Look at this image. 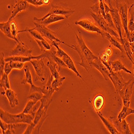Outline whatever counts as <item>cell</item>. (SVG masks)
<instances>
[{
	"mask_svg": "<svg viewBox=\"0 0 134 134\" xmlns=\"http://www.w3.org/2000/svg\"><path fill=\"white\" fill-rule=\"evenodd\" d=\"M76 36L78 43L77 45H74V44L70 45L66 44V46L78 53L81 60V62L78 63V64L84 68L87 72H89V69L93 67V62L97 59L98 57L96 56L88 48L80 33L79 35L76 34Z\"/></svg>",
	"mask_w": 134,
	"mask_h": 134,
	"instance_id": "cell-1",
	"label": "cell"
},
{
	"mask_svg": "<svg viewBox=\"0 0 134 134\" xmlns=\"http://www.w3.org/2000/svg\"><path fill=\"white\" fill-rule=\"evenodd\" d=\"M0 117L8 124H25L30 125L33 122L35 117L31 114H25L21 113L19 114H12L0 109Z\"/></svg>",
	"mask_w": 134,
	"mask_h": 134,
	"instance_id": "cell-2",
	"label": "cell"
},
{
	"mask_svg": "<svg viewBox=\"0 0 134 134\" xmlns=\"http://www.w3.org/2000/svg\"><path fill=\"white\" fill-rule=\"evenodd\" d=\"M115 4L121 19L123 29L125 32L126 38H128L129 37V31L128 29V14L130 4L129 1V0H115Z\"/></svg>",
	"mask_w": 134,
	"mask_h": 134,
	"instance_id": "cell-3",
	"label": "cell"
},
{
	"mask_svg": "<svg viewBox=\"0 0 134 134\" xmlns=\"http://www.w3.org/2000/svg\"><path fill=\"white\" fill-rule=\"evenodd\" d=\"M74 13L75 10L70 9L69 8H65L59 5H53L52 7L51 10L45 16H44L43 17L40 18H38L36 17H35L33 18V20H34L35 21L41 22L44 18H46L49 15L53 14L63 16L66 18V19H68V18L70 16H71Z\"/></svg>",
	"mask_w": 134,
	"mask_h": 134,
	"instance_id": "cell-4",
	"label": "cell"
},
{
	"mask_svg": "<svg viewBox=\"0 0 134 134\" xmlns=\"http://www.w3.org/2000/svg\"><path fill=\"white\" fill-rule=\"evenodd\" d=\"M44 58L39 60H32L30 63L32 64L37 75L35 81H40L42 84H44L46 80V67L44 64Z\"/></svg>",
	"mask_w": 134,
	"mask_h": 134,
	"instance_id": "cell-5",
	"label": "cell"
},
{
	"mask_svg": "<svg viewBox=\"0 0 134 134\" xmlns=\"http://www.w3.org/2000/svg\"><path fill=\"white\" fill-rule=\"evenodd\" d=\"M33 23H34L35 25V29L40 33L43 37L49 39L52 42L53 41H56L66 45L67 43H65L63 41H62L57 37V33L53 32L50 29L47 28L46 26L44 25L41 23H40V22L34 21Z\"/></svg>",
	"mask_w": 134,
	"mask_h": 134,
	"instance_id": "cell-6",
	"label": "cell"
},
{
	"mask_svg": "<svg viewBox=\"0 0 134 134\" xmlns=\"http://www.w3.org/2000/svg\"><path fill=\"white\" fill-rule=\"evenodd\" d=\"M91 15L99 27L102 30L109 33L110 35L118 39H120L118 33L109 25L107 21L102 15H97L94 13H91Z\"/></svg>",
	"mask_w": 134,
	"mask_h": 134,
	"instance_id": "cell-7",
	"label": "cell"
},
{
	"mask_svg": "<svg viewBox=\"0 0 134 134\" xmlns=\"http://www.w3.org/2000/svg\"><path fill=\"white\" fill-rule=\"evenodd\" d=\"M107 2L108 4V5L110 8L109 13L111 15V17H112L114 25L116 29V31L120 36V38L121 41V43L123 44V46H124V38H123L122 34V27H122V24L120 16L119 14L117 9H115L113 7V5H111V0H108Z\"/></svg>",
	"mask_w": 134,
	"mask_h": 134,
	"instance_id": "cell-8",
	"label": "cell"
},
{
	"mask_svg": "<svg viewBox=\"0 0 134 134\" xmlns=\"http://www.w3.org/2000/svg\"><path fill=\"white\" fill-rule=\"evenodd\" d=\"M19 42H17V46L11 51L10 54L12 57H31L32 51L30 49L28 46L20 39L18 36Z\"/></svg>",
	"mask_w": 134,
	"mask_h": 134,
	"instance_id": "cell-9",
	"label": "cell"
},
{
	"mask_svg": "<svg viewBox=\"0 0 134 134\" xmlns=\"http://www.w3.org/2000/svg\"><path fill=\"white\" fill-rule=\"evenodd\" d=\"M134 81L132 80L128 81L127 84L123 87L119 94L122 99L124 106L130 107V99L132 94Z\"/></svg>",
	"mask_w": 134,
	"mask_h": 134,
	"instance_id": "cell-10",
	"label": "cell"
},
{
	"mask_svg": "<svg viewBox=\"0 0 134 134\" xmlns=\"http://www.w3.org/2000/svg\"><path fill=\"white\" fill-rule=\"evenodd\" d=\"M109 72L110 75L109 79L113 83L116 92L119 93L123 87L127 84L128 82L125 80L120 71L115 72L113 71V70H111L109 71Z\"/></svg>",
	"mask_w": 134,
	"mask_h": 134,
	"instance_id": "cell-11",
	"label": "cell"
},
{
	"mask_svg": "<svg viewBox=\"0 0 134 134\" xmlns=\"http://www.w3.org/2000/svg\"><path fill=\"white\" fill-rule=\"evenodd\" d=\"M75 24L77 25L80 26L86 31L91 32H96L102 37L103 36L104 31L102 30L99 27L97 26V25L93 23L90 20L87 19H81L75 21Z\"/></svg>",
	"mask_w": 134,
	"mask_h": 134,
	"instance_id": "cell-12",
	"label": "cell"
},
{
	"mask_svg": "<svg viewBox=\"0 0 134 134\" xmlns=\"http://www.w3.org/2000/svg\"><path fill=\"white\" fill-rule=\"evenodd\" d=\"M24 79L23 81L21 82L22 84H29L31 85V88L30 90L29 94H31L32 93L35 92H42V87H38L36 86L33 83L32 81V75L30 70V68L28 65H26L24 68Z\"/></svg>",
	"mask_w": 134,
	"mask_h": 134,
	"instance_id": "cell-13",
	"label": "cell"
},
{
	"mask_svg": "<svg viewBox=\"0 0 134 134\" xmlns=\"http://www.w3.org/2000/svg\"><path fill=\"white\" fill-rule=\"evenodd\" d=\"M103 38H105L107 39L110 43V44L114 46V47L119 49L121 52V55L123 58L126 57V53L125 49V48L123 46V44L121 43V41L120 39H118L111 35L109 33L104 31L103 36H102Z\"/></svg>",
	"mask_w": 134,
	"mask_h": 134,
	"instance_id": "cell-14",
	"label": "cell"
},
{
	"mask_svg": "<svg viewBox=\"0 0 134 134\" xmlns=\"http://www.w3.org/2000/svg\"><path fill=\"white\" fill-rule=\"evenodd\" d=\"M112 124L119 132L120 133L125 134H132V132L130 131L129 124L126 121V119L122 120L120 121L118 119L113 120L112 121Z\"/></svg>",
	"mask_w": 134,
	"mask_h": 134,
	"instance_id": "cell-15",
	"label": "cell"
},
{
	"mask_svg": "<svg viewBox=\"0 0 134 134\" xmlns=\"http://www.w3.org/2000/svg\"><path fill=\"white\" fill-rule=\"evenodd\" d=\"M28 7L29 3L24 0H19L16 2V4L14 7V9L12 12V15L10 17L9 20H12L14 19L18 13L26 10Z\"/></svg>",
	"mask_w": 134,
	"mask_h": 134,
	"instance_id": "cell-16",
	"label": "cell"
},
{
	"mask_svg": "<svg viewBox=\"0 0 134 134\" xmlns=\"http://www.w3.org/2000/svg\"><path fill=\"white\" fill-rule=\"evenodd\" d=\"M42 58H46V55L44 54V53H43L40 55L35 56V57L33 55L31 56V57H16V56H14V57H10L9 58H5V62L18 61L23 63H25L27 62H30V61L32 60H39Z\"/></svg>",
	"mask_w": 134,
	"mask_h": 134,
	"instance_id": "cell-17",
	"label": "cell"
},
{
	"mask_svg": "<svg viewBox=\"0 0 134 134\" xmlns=\"http://www.w3.org/2000/svg\"><path fill=\"white\" fill-rule=\"evenodd\" d=\"M93 66L97 69L102 75L103 76L105 80H109V76L110 75V72L108 69L103 63L100 58L95 60L93 62Z\"/></svg>",
	"mask_w": 134,
	"mask_h": 134,
	"instance_id": "cell-18",
	"label": "cell"
},
{
	"mask_svg": "<svg viewBox=\"0 0 134 134\" xmlns=\"http://www.w3.org/2000/svg\"><path fill=\"white\" fill-rule=\"evenodd\" d=\"M61 59L64 61L67 66H68V69L72 70L77 75V77H80L81 79H83V77L80 75V72L78 71L73 60L68 54L65 53V54L63 56Z\"/></svg>",
	"mask_w": 134,
	"mask_h": 134,
	"instance_id": "cell-19",
	"label": "cell"
},
{
	"mask_svg": "<svg viewBox=\"0 0 134 134\" xmlns=\"http://www.w3.org/2000/svg\"><path fill=\"white\" fill-rule=\"evenodd\" d=\"M5 94L9 102V105L12 108L15 107L19 104V101L16 92L12 89L9 88L5 91Z\"/></svg>",
	"mask_w": 134,
	"mask_h": 134,
	"instance_id": "cell-20",
	"label": "cell"
},
{
	"mask_svg": "<svg viewBox=\"0 0 134 134\" xmlns=\"http://www.w3.org/2000/svg\"><path fill=\"white\" fill-rule=\"evenodd\" d=\"M97 114L99 117L100 118V119H101L104 126L106 127L107 129L111 134H119L120 133L115 128L113 124H112V122H111L109 120L105 118L100 111H97Z\"/></svg>",
	"mask_w": 134,
	"mask_h": 134,
	"instance_id": "cell-21",
	"label": "cell"
},
{
	"mask_svg": "<svg viewBox=\"0 0 134 134\" xmlns=\"http://www.w3.org/2000/svg\"><path fill=\"white\" fill-rule=\"evenodd\" d=\"M10 21L11 20H8L7 22H1L0 23V30L4 33V34L9 38L14 40L17 42H19V39L17 38L14 37L12 35L10 29Z\"/></svg>",
	"mask_w": 134,
	"mask_h": 134,
	"instance_id": "cell-22",
	"label": "cell"
},
{
	"mask_svg": "<svg viewBox=\"0 0 134 134\" xmlns=\"http://www.w3.org/2000/svg\"><path fill=\"white\" fill-rule=\"evenodd\" d=\"M111 68L113 71L115 72H120L121 70L125 71L126 72L132 75V72L126 68L124 64L120 60H116L113 62H110Z\"/></svg>",
	"mask_w": 134,
	"mask_h": 134,
	"instance_id": "cell-23",
	"label": "cell"
},
{
	"mask_svg": "<svg viewBox=\"0 0 134 134\" xmlns=\"http://www.w3.org/2000/svg\"><path fill=\"white\" fill-rule=\"evenodd\" d=\"M65 18H66L63 16L53 14L49 15L46 18H44L41 22H40V23H41L42 24L47 26L52 23H55V22L64 20Z\"/></svg>",
	"mask_w": 134,
	"mask_h": 134,
	"instance_id": "cell-24",
	"label": "cell"
},
{
	"mask_svg": "<svg viewBox=\"0 0 134 134\" xmlns=\"http://www.w3.org/2000/svg\"><path fill=\"white\" fill-rule=\"evenodd\" d=\"M105 102L104 97L102 94H98L94 97L93 101V107L97 112L102 109Z\"/></svg>",
	"mask_w": 134,
	"mask_h": 134,
	"instance_id": "cell-25",
	"label": "cell"
},
{
	"mask_svg": "<svg viewBox=\"0 0 134 134\" xmlns=\"http://www.w3.org/2000/svg\"><path fill=\"white\" fill-rule=\"evenodd\" d=\"M134 114V109L130 108V107H127L124 106L122 107V110H121L119 114H118L117 119L121 121L122 120L126 119V118L130 114Z\"/></svg>",
	"mask_w": 134,
	"mask_h": 134,
	"instance_id": "cell-26",
	"label": "cell"
},
{
	"mask_svg": "<svg viewBox=\"0 0 134 134\" xmlns=\"http://www.w3.org/2000/svg\"><path fill=\"white\" fill-rule=\"evenodd\" d=\"M57 65L58 64L55 62L53 61H50V60H49L46 64V66L49 68L51 72V75L53 76V77L55 79H59V78L61 77L59 73V71L57 70Z\"/></svg>",
	"mask_w": 134,
	"mask_h": 134,
	"instance_id": "cell-27",
	"label": "cell"
},
{
	"mask_svg": "<svg viewBox=\"0 0 134 134\" xmlns=\"http://www.w3.org/2000/svg\"><path fill=\"white\" fill-rule=\"evenodd\" d=\"M29 32L30 33V34L32 36V37L34 38V39H37L39 40H44V37L42 36V35L40 34V33L36 30L35 28H33L31 29H25L24 30H21L19 31V33L20 32Z\"/></svg>",
	"mask_w": 134,
	"mask_h": 134,
	"instance_id": "cell-28",
	"label": "cell"
},
{
	"mask_svg": "<svg viewBox=\"0 0 134 134\" xmlns=\"http://www.w3.org/2000/svg\"><path fill=\"white\" fill-rule=\"evenodd\" d=\"M35 40L38 43L41 52H43V53L45 52L46 51L51 49L52 48L51 46L45 39L44 40H39L37 39H35Z\"/></svg>",
	"mask_w": 134,
	"mask_h": 134,
	"instance_id": "cell-29",
	"label": "cell"
},
{
	"mask_svg": "<svg viewBox=\"0 0 134 134\" xmlns=\"http://www.w3.org/2000/svg\"><path fill=\"white\" fill-rule=\"evenodd\" d=\"M0 86H1V87H3L5 91L10 88V84L8 78V75L6 74L5 73H4L3 75L1 77Z\"/></svg>",
	"mask_w": 134,
	"mask_h": 134,
	"instance_id": "cell-30",
	"label": "cell"
},
{
	"mask_svg": "<svg viewBox=\"0 0 134 134\" xmlns=\"http://www.w3.org/2000/svg\"><path fill=\"white\" fill-rule=\"evenodd\" d=\"M65 77H61L59 79H54L52 83V86L53 88L56 89L58 91L59 90V87L62 86L63 84V81L65 80Z\"/></svg>",
	"mask_w": 134,
	"mask_h": 134,
	"instance_id": "cell-31",
	"label": "cell"
},
{
	"mask_svg": "<svg viewBox=\"0 0 134 134\" xmlns=\"http://www.w3.org/2000/svg\"><path fill=\"white\" fill-rule=\"evenodd\" d=\"M29 94H30L29 96L27 98L28 100H31L37 103L40 101V100L42 99V98L43 96V94L42 92H35Z\"/></svg>",
	"mask_w": 134,
	"mask_h": 134,
	"instance_id": "cell-32",
	"label": "cell"
},
{
	"mask_svg": "<svg viewBox=\"0 0 134 134\" xmlns=\"http://www.w3.org/2000/svg\"><path fill=\"white\" fill-rule=\"evenodd\" d=\"M37 102L33 101V100H29V101H28L26 106L25 107V108L23 111V113H25V114H29L31 110L32 109L33 107H34L37 104Z\"/></svg>",
	"mask_w": 134,
	"mask_h": 134,
	"instance_id": "cell-33",
	"label": "cell"
},
{
	"mask_svg": "<svg viewBox=\"0 0 134 134\" xmlns=\"http://www.w3.org/2000/svg\"><path fill=\"white\" fill-rule=\"evenodd\" d=\"M10 29H11V32H12L13 36L17 38L16 37L19 33V31L18 30L17 25L16 21L14 19L10 21Z\"/></svg>",
	"mask_w": 134,
	"mask_h": 134,
	"instance_id": "cell-34",
	"label": "cell"
},
{
	"mask_svg": "<svg viewBox=\"0 0 134 134\" xmlns=\"http://www.w3.org/2000/svg\"><path fill=\"white\" fill-rule=\"evenodd\" d=\"M5 61L4 59V55L3 52H1V56H0V76L1 77L4 73V69L5 64Z\"/></svg>",
	"mask_w": 134,
	"mask_h": 134,
	"instance_id": "cell-35",
	"label": "cell"
},
{
	"mask_svg": "<svg viewBox=\"0 0 134 134\" xmlns=\"http://www.w3.org/2000/svg\"><path fill=\"white\" fill-rule=\"evenodd\" d=\"M105 19V20L107 21V22L108 23V24H109V25L113 29H114V30L116 31V27L114 25V21L113 20V19H112V17H111V15L110 14V13H107V14H106V16L104 18Z\"/></svg>",
	"mask_w": 134,
	"mask_h": 134,
	"instance_id": "cell-36",
	"label": "cell"
},
{
	"mask_svg": "<svg viewBox=\"0 0 134 134\" xmlns=\"http://www.w3.org/2000/svg\"><path fill=\"white\" fill-rule=\"evenodd\" d=\"M12 64L13 68L17 70H21L24 66V63L18 61H9Z\"/></svg>",
	"mask_w": 134,
	"mask_h": 134,
	"instance_id": "cell-37",
	"label": "cell"
},
{
	"mask_svg": "<svg viewBox=\"0 0 134 134\" xmlns=\"http://www.w3.org/2000/svg\"><path fill=\"white\" fill-rule=\"evenodd\" d=\"M18 1H19V0H16V2ZM24 1L36 7H40L43 5L42 0H24Z\"/></svg>",
	"mask_w": 134,
	"mask_h": 134,
	"instance_id": "cell-38",
	"label": "cell"
},
{
	"mask_svg": "<svg viewBox=\"0 0 134 134\" xmlns=\"http://www.w3.org/2000/svg\"><path fill=\"white\" fill-rule=\"evenodd\" d=\"M91 9L94 14H96L97 15H101V13H100V9L99 2L96 3L93 5L91 6Z\"/></svg>",
	"mask_w": 134,
	"mask_h": 134,
	"instance_id": "cell-39",
	"label": "cell"
},
{
	"mask_svg": "<svg viewBox=\"0 0 134 134\" xmlns=\"http://www.w3.org/2000/svg\"><path fill=\"white\" fill-rule=\"evenodd\" d=\"M17 125L15 124H9V127L7 130L5 131V134H13V133H16V132L15 131V129H16Z\"/></svg>",
	"mask_w": 134,
	"mask_h": 134,
	"instance_id": "cell-40",
	"label": "cell"
},
{
	"mask_svg": "<svg viewBox=\"0 0 134 134\" xmlns=\"http://www.w3.org/2000/svg\"><path fill=\"white\" fill-rule=\"evenodd\" d=\"M13 69V68L12 66V64H11L10 62H6L4 69V73H5L7 75H9L11 72H12Z\"/></svg>",
	"mask_w": 134,
	"mask_h": 134,
	"instance_id": "cell-41",
	"label": "cell"
},
{
	"mask_svg": "<svg viewBox=\"0 0 134 134\" xmlns=\"http://www.w3.org/2000/svg\"><path fill=\"white\" fill-rule=\"evenodd\" d=\"M0 126H1V128L2 129V133L5 134V131L8 129L9 124H8L7 123H6L3 120L1 119V120H0Z\"/></svg>",
	"mask_w": 134,
	"mask_h": 134,
	"instance_id": "cell-42",
	"label": "cell"
},
{
	"mask_svg": "<svg viewBox=\"0 0 134 134\" xmlns=\"http://www.w3.org/2000/svg\"><path fill=\"white\" fill-rule=\"evenodd\" d=\"M128 13L130 15L129 19L134 21V3H133L131 5L130 7H129Z\"/></svg>",
	"mask_w": 134,
	"mask_h": 134,
	"instance_id": "cell-43",
	"label": "cell"
},
{
	"mask_svg": "<svg viewBox=\"0 0 134 134\" xmlns=\"http://www.w3.org/2000/svg\"><path fill=\"white\" fill-rule=\"evenodd\" d=\"M105 53L106 54H107L109 56H110L111 55V54H112V50H111V49L110 48V46L107 48V49L105 51Z\"/></svg>",
	"mask_w": 134,
	"mask_h": 134,
	"instance_id": "cell-44",
	"label": "cell"
},
{
	"mask_svg": "<svg viewBox=\"0 0 134 134\" xmlns=\"http://www.w3.org/2000/svg\"><path fill=\"white\" fill-rule=\"evenodd\" d=\"M130 49L132 53H134V41L132 42H130Z\"/></svg>",
	"mask_w": 134,
	"mask_h": 134,
	"instance_id": "cell-45",
	"label": "cell"
},
{
	"mask_svg": "<svg viewBox=\"0 0 134 134\" xmlns=\"http://www.w3.org/2000/svg\"><path fill=\"white\" fill-rule=\"evenodd\" d=\"M51 0H42V2L44 5H46L49 4Z\"/></svg>",
	"mask_w": 134,
	"mask_h": 134,
	"instance_id": "cell-46",
	"label": "cell"
},
{
	"mask_svg": "<svg viewBox=\"0 0 134 134\" xmlns=\"http://www.w3.org/2000/svg\"><path fill=\"white\" fill-rule=\"evenodd\" d=\"M132 64H133V72H134V62H133V61H132ZM133 76H134V74H133Z\"/></svg>",
	"mask_w": 134,
	"mask_h": 134,
	"instance_id": "cell-47",
	"label": "cell"
},
{
	"mask_svg": "<svg viewBox=\"0 0 134 134\" xmlns=\"http://www.w3.org/2000/svg\"><path fill=\"white\" fill-rule=\"evenodd\" d=\"M132 60L134 62V53L132 54Z\"/></svg>",
	"mask_w": 134,
	"mask_h": 134,
	"instance_id": "cell-48",
	"label": "cell"
},
{
	"mask_svg": "<svg viewBox=\"0 0 134 134\" xmlns=\"http://www.w3.org/2000/svg\"><path fill=\"white\" fill-rule=\"evenodd\" d=\"M104 1V0H99V2H102Z\"/></svg>",
	"mask_w": 134,
	"mask_h": 134,
	"instance_id": "cell-49",
	"label": "cell"
},
{
	"mask_svg": "<svg viewBox=\"0 0 134 134\" xmlns=\"http://www.w3.org/2000/svg\"><path fill=\"white\" fill-rule=\"evenodd\" d=\"M104 1H106V0H104ZM114 1H115V0H114Z\"/></svg>",
	"mask_w": 134,
	"mask_h": 134,
	"instance_id": "cell-50",
	"label": "cell"
}]
</instances>
